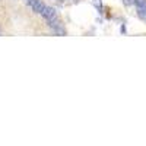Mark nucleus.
Instances as JSON below:
<instances>
[{
  "instance_id": "nucleus-1",
  "label": "nucleus",
  "mask_w": 146,
  "mask_h": 146,
  "mask_svg": "<svg viewBox=\"0 0 146 146\" xmlns=\"http://www.w3.org/2000/svg\"><path fill=\"white\" fill-rule=\"evenodd\" d=\"M41 15L48 21V22H53V21H56L57 19V13H56V9H53V7H48V6H45L44 7V10L41 12Z\"/></svg>"
},
{
  "instance_id": "nucleus-2",
  "label": "nucleus",
  "mask_w": 146,
  "mask_h": 146,
  "mask_svg": "<svg viewBox=\"0 0 146 146\" xmlns=\"http://www.w3.org/2000/svg\"><path fill=\"white\" fill-rule=\"evenodd\" d=\"M44 7H45V6L41 3V0H40V2L34 6V12H36V13H41V12L44 10Z\"/></svg>"
},
{
  "instance_id": "nucleus-3",
  "label": "nucleus",
  "mask_w": 146,
  "mask_h": 146,
  "mask_svg": "<svg viewBox=\"0 0 146 146\" xmlns=\"http://www.w3.org/2000/svg\"><path fill=\"white\" fill-rule=\"evenodd\" d=\"M135 5L136 7H146V0H136Z\"/></svg>"
},
{
  "instance_id": "nucleus-4",
  "label": "nucleus",
  "mask_w": 146,
  "mask_h": 146,
  "mask_svg": "<svg viewBox=\"0 0 146 146\" xmlns=\"http://www.w3.org/2000/svg\"><path fill=\"white\" fill-rule=\"evenodd\" d=\"M38 2H40V0H27V3H28L32 9H34V6H35L36 3H38Z\"/></svg>"
},
{
  "instance_id": "nucleus-5",
  "label": "nucleus",
  "mask_w": 146,
  "mask_h": 146,
  "mask_svg": "<svg viewBox=\"0 0 146 146\" xmlns=\"http://www.w3.org/2000/svg\"><path fill=\"white\" fill-rule=\"evenodd\" d=\"M135 2H136V0H124V3H126V5H133Z\"/></svg>"
},
{
  "instance_id": "nucleus-6",
  "label": "nucleus",
  "mask_w": 146,
  "mask_h": 146,
  "mask_svg": "<svg viewBox=\"0 0 146 146\" xmlns=\"http://www.w3.org/2000/svg\"><path fill=\"white\" fill-rule=\"evenodd\" d=\"M94 3L95 6H101V0H94Z\"/></svg>"
}]
</instances>
